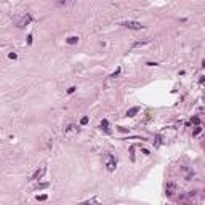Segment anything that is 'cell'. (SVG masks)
<instances>
[{
	"mask_svg": "<svg viewBox=\"0 0 205 205\" xmlns=\"http://www.w3.org/2000/svg\"><path fill=\"white\" fill-rule=\"evenodd\" d=\"M104 160H106V168L109 170V172H114V170H116V167H117V159H116V156H112L111 152H107L106 156H104Z\"/></svg>",
	"mask_w": 205,
	"mask_h": 205,
	"instance_id": "6da1fadb",
	"label": "cell"
},
{
	"mask_svg": "<svg viewBox=\"0 0 205 205\" xmlns=\"http://www.w3.org/2000/svg\"><path fill=\"white\" fill-rule=\"evenodd\" d=\"M122 26L123 27H127V29H133V31H139V29H143V24L138 21H123L122 22Z\"/></svg>",
	"mask_w": 205,
	"mask_h": 205,
	"instance_id": "7a4b0ae2",
	"label": "cell"
},
{
	"mask_svg": "<svg viewBox=\"0 0 205 205\" xmlns=\"http://www.w3.org/2000/svg\"><path fill=\"white\" fill-rule=\"evenodd\" d=\"M47 173V167H40V168H37L35 172H34L32 175H31V178H29V181H39L42 178V176Z\"/></svg>",
	"mask_w": 205,
	"mask_h": 205,
	"instance_id": "3957f363",
	"label": "cell"
},
{
	"mask_svg": "<svg viewBox=\"0 0 205 205\" xmlns=\"http://www.w3.org/2000/svg\"><path fill=\"white\" fill-rule=\"evenodd\" d=\"M31 21H32V15H29V13H27V15H24V16H22V18H21L19 21H16V26H18L19 29H22V27H26V26L29 24Z\"/></svg>",
	"mask_w": 205,
	"mask_h": 205,
	"instance_id": "277c9868",
	"label": "cell"
},
{
	"mask_svg": "<svg viewBox=\"0 0 205 205\" xmlns=\"http://www.w3.org/2000/svg\"><path fill=\"white\" fill-rule=\"evenodd\" d=\"M175 192H176V184L175 183H168L165 186V194H167V197H173Z\"/></svg>",
	"mask_w": 205,
	"mask_h": 205,
	"instance_id": "5b68a950",
	"label": "cell"
},
{
	"mask_svg": "<svg viewBox=\"0 0 205 205\" xmlns=\"http://www.w3.org/2000/svg\"><path fill=\"white\" fill-rule=\"evenodd\" d=\"M77 132H79L77 125H74V123H71V125H67V128L64 130V135H66V136H72L74 133H77Z\"/></svg>",
	"mask_w": 205,
	"mask_h": 205,
	"instance_id": "8992f818",
	"label": "cell"
},
{
	"mask_svg": "<svg viewBox=\"0 0 205 205\" xmlns=\"http://www.w3.org/2000/svg\"><path fill=\"white\" fill-rule=\"evenodd\" d=\"M119 74H120V67H117L116 69V72H112L109 77H107V80H106V87H109V83L112 82V80H116V79L119 77Z\"/></svg>",
	"mask_w": 205,
	"mask_h": 205,
	"instance_id": "52a82bcc",
	"label": "cell"
},
{
	"mask_svg": "<svg viewBox=\"0 0 205 205\" xmlns=\"http://www.w3.org/2000/svg\"><path fill=\"white\" fill-rule=\"evenodd\" d=\"M138 112H139V106H135V107H132V109L127 111V117H135Z\"/></svg>",
	"mask_w": 205,
	"mask_h": 205,
	"instance_id": "ba28073f",
	"label": "cell"
},
{
	"mask_svg": "<svg viewBox=\"0 0 205 205\" xmlns=\"http://www.w3.org/2000/svg\"><path fill=\"white\" fill-rule=\"evenodd\" d=\"M99 128L102 130V132L109 133V122H107V120H106V119H104V120H102V122H101V125H99Z\"/></svg>",
	"mask_w": 205,
	"mask_h": 205,
	"instance_id": "9c48e42d",
	"label": "cell"
},
{
	"mask_svg": "<svg viewBox=\"0 0 205 205\" xmlns=\"http://www.w3.org/2000/svg\"><path fill=\"white\" fill-rule=\"evenodd\" d=\"M160 144H162V135H156L154 136V146L159 147Z\"/></svg>",
	"mask_w": 205,
	"mask_h": 205,
	"instance_id": "30bf717a",
	"label": "cell"
},
{
	"mask_svg": "<svg viewBox=\"0 0 205 205\" xmlns=\"http://www.w3.org/2000/svg\"><path fill=\"white\" fill-rule=\"evenodd\" d=\"M48 186H50V183H39V184L34 186V189H35V191H39V189H47Z\"/></svg>",
	"mask_w": 205,
	"mask_h": 205,
	"instance_id": "8fae6325",
	"label": "cell"
},
{
	"mask_svg": "<svg viewBox=\"0 0 205 205\" xmlns=\"http://www.w3.org/2000/svg\"><path fill=\"white\" fill-rule=\"evenodd\" d=\"M66 42L69 43V45H74V43H77V42H79V37H76V35H72V37H67V39H66Z\"/></svg>",
	"mask_w": 205,
	"mask_h": 205,
	"instance_id": "7c38bea8",
	"label": "cell"
},
{
	"mask_svg": "<svg viewBox=\"0 0 205 205\" xmlns=\"http://www.w3.org/2000/svg\"><path fill=\"white\" fill-rule=\"evenodd\" d=\"M149 43V40H143V42H136L133 43V48H139V47H144V45Z\"/></svg>",
	"mask_w": 205,
	"mask_h": 205,
	"instance_id": "4fadbf2b",
	"label": "cell"
},
{
	"mask_svg": "<svg viewBox=\"0 0 205 205\" xmlns=\"http://www.w3.org/2000/svg\"><path fill=\"white\" fill-rule=\"evenodd\" d=\"M135 149L136 146H130V159H132V162H135Z\"/></svg>",
	"mask_w": 205,
	"mask_h": 205,
	"instance_id": "5bb4252c",
	"label": "cell"
},
{
	"mask_svg": "<svg viewBox=\"0 0 205 205\" xmlns=\"http://www.w3.org/2000/svg\"><path fill=\"white\" fill-rule=\"evenodd\" d=\"M192 123H194V125H199V123H200V119H199V117H192L191 122L187 123V125H192Z\"/></svg>",
	"mask_w": 205,
	"mask_h": 205,
	"instance_id": "9a60e30c",
	"label": "cell"
},
{
	"mask_svg": "<svg viewBox=\"0 0 205 205\" xmlns=\"http://www.w3.org/2000/svg\"><path fill=\"white\" fill-rule=\"evenodd\" d=\"M47 199H48V196H47V194H40V196H37V200H39V202H45Z\"/></svg>",
	"mask_w": 205,
	"mask_h": 205,
	"instance_id": "2e32d148",
	"label": "cell"
},
{
	"mask_svg": "<svg viewBox=\"0 0 205 205\" xmlns=\"http://www.w3.org/2000/svg\"><path fill=\"white\" fill-rule=\"evenodd\" d=\"M202 132V128L200 127H199V125H197V127H196V130H194V133H192V136H197L199 133H200Z\"/></svg>",
	"mask_w": 205,
	"mask_h": 205,
	"instance_id": "e0dca14e",
	"label": "cell"
},
{
	"mask_svg": "<svg viewBox=\"0 0 205 205\" xmlns=\"http://www.w3.org/2000/svg\"><path fill=\"white\" fill-rule=\"evenodd\" d=\"M88 123V117H82V120H80V125H87Z\"/></svg>",
	"mask_w": 205,
	"mask_h": 205,
	"instance_id": "ac0fdd59",
	"label": "cell"
},
{
	"mask_svg": "<svg viewBox=\"0 0 205 205\" xmlns=\"http://www.w3.org/2000/svg\"><path fill=\"white\" fill-rule=\"evenodd\" d=\"M8 58H10V59H16V58H18V55H16V53H10Z\"/></svg>",
	"mask_w": 205,
	"mask_h": 205,
	"instance_id": "d6986e66",
	"label": "cell"
},
{
	"mask_svg": "<svg viewBox=\"0 0 205 205\" xmlns=\"http://www.w3.org/2000/svg\"><path fill=\"white\" fill-rule=\"evenodd\" d=\"M74 92H76V87H71L69 90H67V93H69V95H72Z\"/></svg>",
	"mask_w": 205,
	"mask_h": 205,
	"instance_id": "ffe728a7",
	"label": "cell"
},
{
	"mask_svg": "<svg viewBox=\"0 0 205 205\" xmlns=\"http://www.w3.org/2000/svg\"><path fill=\"white\" fill-rule=\"evenodd\" d=\"M27 43H29V45L32 43V35H31V34H29V35H27Z\"/></svg>",
	"mask_w": 205,
	"mask_h": 205,
	"instance_id": "44dd1931",
	"label": "cell"
},
{
	"mask_svg": "<svg viewBox=\"0 0 205 205\" xmlns=\"http://www.w3.org/2000/svg\"><path fill=\"white\" fill-rule=\"evenodd\" d=\"M80 205H92V202H82Z\"/></svg>",
	"mask_w": 205,
	"mask_h": 205,
	"instance_id": "7402d4cb",
	"label": "cell"
}]
</instances>
